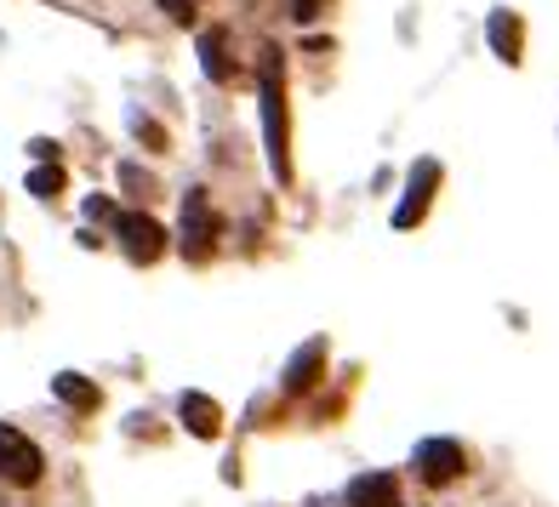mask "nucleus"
I'll list each match as a JSON object with an SVG mask.
<instances>
[{"label":"nucleus","instance_id":"1","mask_svg":"<svg viewBox=\"0 0 559 507\" xmlns=\"http://www.w3.org/2000/svg\"><path fill=\"white\" fill-rule=\"evenodd\" d=\"M258 109H263V155L274 183H292V109H286V58L280 46H263L258 52Z\"/></svg>","mask_w":559,"mask_h":507},{"label":"nucleus","instance_id":"2","mask_svg":"<svg viewBox=\"0 0 559 507\" xmlns=\"http://www.w3.org/2000/svg\"><path fill=\"white\" fill-rule=\"evenodd\" d=\"M223 240V217L212 212V194L206 189H189L183 194V222H177V251L189 263H206Z\"/></svg>","mask_w":559,"mask_h":507},{"label":"nucleus","instance_id":"3","mask_svg":"<svg viewBox=\"0 0 559 507\" xmlns=\"http://www.w3.org/2000/svg\"><path fill=\"white\" fill-rule=\"evenodd\" d=\"M40 473H46V456H40V445L29 439V434H17V427H7L0 422V479L7 485H40Z\"/></svg>","mask_w":559,"mask_h":507},{"label":"nucleus","instance_id":"4","mask_svg":"<svg viewBox=\"0 0 559 507\" xmlns=\"http://www.w3.org/2000/svg\"><path fill=\"white\" fill-rule=\"evenodd\" d=\"M115 240H120L126 257L143 263V268L166 257V228L148 217V212H120V217H115Z\"/></svg>","mask_w":559,"mask_h":507},{"label":"nucleus","instance_id":"5","mask_svg":"<svg viewBox=\"0 0 559 507\" xmlns=\"http://www.w3.org/2000/svg\"><path fill=\"white\" fill-rule=\"evenodd\" d=\"M440 160H417L412 166V177H405V200L394 206V228L405 234V228H417L423 217H428V206H435V189H440Z\"/></svg>","mask_w":559,"mask_h":507},{"label":"nucleus","instance_id":"6","mask_svg":"<svg viewBox=\"0 0 559 507\" xmlns=\"http://www.w3.org/2000/svg\"><path fill=\"white\" fill-rule=\"evenodd\" d=\"M412 462H417V479H423V485L440 491V485H451V479L468 473V450L456 445V439H423Z\"/></svg>","mask_w":559,"mask_h":507},{"label":"nucleus","instance_id":"7","mask_svg":"<svg viewBox=\"0 0 559 507\" xmlns=\"http://www.w3.org/2000/svg\"><path fill=\"white\" fill-rule=\"evenodd\" d=\"M325 353H332V348H325V337H309V342L292 353V365H286V376H280V388H286V394H309V388L320 383V371H325Z\"/></svg>","mask_w":559,"mask_h":507},{"label":"nucleus","instance_id":"8","mask_svg":"<svg viewBox=\"0 0 559 507\" xmlns=\"http://www.w3.org/2000/svg\"><path fill=\"white\" fill-rule=\"evenodd\" d=\"M486 40H491V52L502 58V63H525V17L520 12H491L486 17Z\"/></svg>","mask_w":559,"mask_h":507},{"label":"nucleus","instance_id":"9","mask_svg":"<svg viewBox=\"0 0 559 507\" xmlns=\"http://www.w3.org/2000/svg\"><path fill=\"white\" fill-rule=\"evenodd\" d=\"M177 417L194 439H217L223 434V405L212 394H177Z\"/></svg>","mask_w":559,"mask_h":507},{"label":"nucleus","instance_id":"10","mask_svg":"<svg viewBox=\"0 0 559 507\" xmlns=\"http://www.w3.org/2000/svg\"><path fill=\"white\" fill-rule=\"evenodd\" d=\"M348 507H400V479L394 473H360L348 485Z\"/></svg>","mask_w":559,"mask_h":507},{"label":"nucleus","instance_id":"11","mask_svg":"<svg viewBox=\"0 0 559 507\" xmlns=\"http://www.w3.org/2000/svg\"><path fill=\"white\" fill-rule=\"evenodd\" d=\"M52 399L69 405V411H97V405H104L97 383H86L81 371H58V376H52Z\"/></svg>","mask_w":559,"mask_h":507},{"label":"nucleus","instance_id":"12","mask_svg":"<svg viewBox=\"0 0 559 507\" xmlns=\"http://www.w3.org/2000/svg\"><path fill=\"white\" fill-rule=\"evenodd\" d=\"M200 69L206 81H235V63H228V29H200Z\"/></svg>","mask_w":559,"mask_h":507},{"label":"nucleus","instance_id":"13","mask_svg":"<svg viewBox=\"0 0 559 507\" xmlns=\"http://www.w3.org/2000/svg\"><path fill=\"white\" fill-rule=\"evenodd\" d=\"M120 189H126V200H132V206H148V200H155V177L126 160V166H120Z\"/></svg>","mask_w":559,"mask_h":507},{"label":"nucleus","instance_id":"14","mask_svg":"<svg viewBox=\"0 0 559 507\" xmlns=\"http://www.w3.org/2000/svg\"><path fill=\"white\" fill-rule=\"evenodd\" d=\"M63 183H69L63 166H35V171H29V194H35V200H58Z\"/></svg>","mask_w":559,"mask_h":507},{"label":"nucleus","instance_id":"15","mask_svg":"<svg viewBox=\"0 0 559 507\" xmlns=\"http://www.w3.org/2000/svg\"><path fill=\"white\" fill-rule=\"evenodd\" d=\"M132 132H138V143H148V148H155V155H166V132H160V120L132 114Z\"/></svg>","mask_w":559,"mask_h":507},{"label":"nucleus","instance_id":"16","mask_svg":"<svg viewBox=\"0 0 559 507\" xmlns=\"http://www.w3.org/2000/svg\"><path fill=\"white\" fill-rule=\"evenodd\" d=\"M171 23H194V0H155Z\"/></svg>","mask_w":559,"mask_h":507},{"label":"nucleus","instance_id":"17","mask_svg":"<svg viewBox=\"0 0 559 507\" xmlns=\"http://www.w3.org/2000/svg\"><path fill=\"white\" fill-rule=\"evenodd\" d=\"M29 155H35L40 166H58V143H46V137H35V143H29Z\"/></svg>","mask_w":559,"mask_h":507},{"label":"nucleus","instance_id":"18","mask_svg":"<svg viewBox=\"0 0 559 507\" xmlns=\"http://www.w3.org/2000/svg\"><path fill=\"white\" fill-rule=\"evenodd\" d=\"M86 217H92V222H115L120 212L109 206V200H86Z\"/></svg>","mask_w":559,"mask_h":507},{"label":"nucleus","instance_id":"19","mask_svg":"<svg viewBox=\"0 0 559 507\" xmlns=\"http://www.w3.org/2000/svg\"><path fill=\"white\" fill-rule=\"evenodd\" d=\"M292 17L297 23H314L320 17V0H292Z\"/></svg>","mask_w":559,"mask_h":507}]
</instances>
